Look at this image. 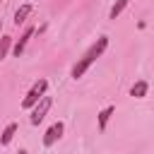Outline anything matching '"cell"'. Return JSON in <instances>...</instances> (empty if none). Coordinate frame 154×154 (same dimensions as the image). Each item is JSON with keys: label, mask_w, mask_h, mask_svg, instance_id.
<instances>
[{"label": "cell", "mask_w": 154, "mask_h": 154, "mask_svg": "<svg viewBox=\"0 0 154 154\" xmlns=\"http://www.w3.org/2000/svg\"><path fill=\"white\" fill-rule=\"evenodd\" d=\"M106 48H108V38H106V36H99V38L89 46V51H87V53L75 63V67H72V72H70V75H72V79L84 77V72L94 65V60H96V58H101V55H103V51H106Z\"/></svg>", "instance_id": "1"}, {"label": "cell", "mask_w": 154, "mask_h": 154, "mask_svg": "<svg viewBox=\"0 0 154 154\" xmlns=\"http://www.w3.org/2000/svg\"><path fill=\"white\" fill-rule=\"evenodd\" d=\"M46 89H48V79H38V82H34V87L26 91V96L22 99V106L24 108H31L43 94H46Z\"/></svg>", "instance_id": "2"}, {"label": "cell", "mask_w": 154, "mask_h": 154, "mask_svg": "<svg viewBox=\"0 0 154 154\" xmlns=\"http://www.w3.org/2000/svg\"><path fill=\"white\" fill-rule=\"evenodd\" d=\"M51 103H53V101H51V96H46V94H43V96L31 106V118H29V120H31V125H38V123L46 118V113H48Z\"/></svg>", "instance_id": "3"}, {"label": "cell", "mask_w": 154, "mask_h": 154, "mask_svg": "<svg viewBox=\"0 0 154 154\" xmlns=\"http://www.w3.org/2000/svg\"><path fill=\"white\" fill-rule=\"evenodd\" d=\"M63 132H65V125H63L60 120H58V123H53V125L46 130V135H43V144H46V147H53V144L63 137Z\"/></svg>", "instance_id": "4"}, {"label": "cell", "mask_w": 154, "mask_h": 154, "mask_svg": "<svg viewBox=\"0 0 154 154\" xmlns=\"http://www.w3.org/2000/svg\"><path fill=\"white\" fill-rule=\"evenodd\" d=\"M31 36H34V26H26V29H24V34L17 38V43L12 46V51H14V55H17V58L24 53V48H26V43H29V38H31Z\"/></svg>", "instance_id": "5"}, {"label": "cell", "mask_w": 154, "mask_h": 154, "mask_svg": "<svg viewBox=\"0 0 154 154\" xmlns=\"http://www.w3.org/2000/svg\"><path fill=\"white\" fill-rule=\"evenodd\" d=\"M31 10H34L31 5H22V7L14 12V24H17V26H19V24H24V22H26V17L31 14Z\"/></svg>", "instance_id": "6"}, {"label": "cell", "mask_w": 154, "mask_h": 154, "mask_svg": "<svg viewBox=\"0 0 154 154\" xmlns=\"http://www.w3.org/2000/svg\"><path fill=\"white\" fill-rule=\"evenodd\" d=\"M113 111H116V106H106V108L99 113V130H106V125H108V118L113 116Z\"/></svg>", "instance_id": "7"}, {"label": "cell", "mask_w": 154, "mask_h": 154, "mask_svg": "<svg viewBox=\"0 0 154 154\" xmlns=\"http://www.w3.org/2000/svg\"><path fill=\"white\" fill-rule=\"evenodd\" d=\"M14 132H17V123H10L5 130H2V137H0V144H10L12 142V137H14Z\"/></svg>", "instance_id": "8"}, {"label": "cell", "mask_w": 154, "mask_h": 154, "mask_svg": "<svg viewBox=\"0 0 154 154\" xmlns=\"http://www.w3.org/2000/svg\"><path fill=\"white\" fill-rule=\"evenodd\" d=\"M12 48V36H0V63L5 60V55Z\"/></svg>", "instance_id": "9"}, {"label": "cell", "mask_w": 154, "mask_h": 154, "mask_svg": "<svg viewBox=\"0 0 154 154\" xmlns=\"http://www.w3.org/2000/svg\"><path fill=\"white\" fill-rule=\"evenodd\" d=\"M130 94H132L135 99H142V96L147 94V82H142V79H140V82H135V84H132V89H130Z\"/></svg>", "instance_id": "10"}, {"label": "cell", "mask_w": 154, "mask_h": 154, "mask_svg": "<svg viewBox=\"0 0 154 154\" xmlns=\"http://www.w3.org/2000/svg\"><path fill=\"white\" fill-rule=\"evenodd\" d=\"M125 7H128V0H116V2H113V7H111V12H108V17H111V19H116Z\"/></svg>", "instance_id": "11"}, {"label": "cell", "mask_w": 154, "mask_h": 154, "mask_svg": "<svg viewBox=\"0 0 154 154\" xmlns=\"http://www.w3.org/2000/svg\"><path fill=\"white\" fill-rule=\"evenodd\" d=\"M17 154H26V149H19V152H17Z\"/></svg>", "instance_id": "12"}, {"label": "cell", "mask_w": 154, "mask_h": 154, "mask_svg": "<svg viewBox=\"0 0 154 154\" xmlns=\"http://www.w3.org/2000/svg\"><path fill=\"white\" fill-rule=\"evenodd\" d=\"M0 31H2V19H0Z\"/></svg>", "instance_id": "13"}]
</instances>
